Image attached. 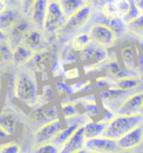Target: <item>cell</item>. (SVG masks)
Segmentation results:
<instances>
[{"mask_svg": "<svg viewBox=\"0 0 143 153\" xmlns=\"http://www.w3.org/2000/svg\"><path fill=\"white\" fill-rule=\"evenodd\" d=\"M142 124V115H136V116H120V115H115L114 119L106 125L105 131H104L102 136L107 137L109 140L116 141L121 136L125 135L126 133H129L133 128H138Z\"/></svg>", "mask_w": 143, "mask_h": 153, "instance_id": "7a4b0ae2", "label": "cell"}, {"mask_svg": "<svg viewBox=\"0 0 143 153\" xmlns=\"http://www.w3.org/2000/svg\"><path fill=\"white\" fill-rule=\"evenodd\" d=\"M64 79L66 81H73V79H78L80 78V68L77 66H72V67L65 69L63 73V76Z\"/></svg>", "mask_w": 143, "mask_h": 153, "instance_id": "836d02e7", "label": "cell"}, {"mask_svg": "<svg viewBox=\"0 0 143 153\" xmlns=\"http://www.w3.org/2000/svg\"><path fill=\"white\" fill-rule=\"evenodd\" d=\"M21 45L27 47L34 54L40 53V51L45 46V38L42 36V31H39L37 29H31L26 34V36L22 39Z\"/></svg>", "mask_w": 143, "mask_h": 153, "instance_id": "2e32d148", "label": "cell"}, {"mask_svg": "<svg viewBox=\"0 0 143 153\" xmlns=\"http://www.w3.org/2000/svg\"><path fill=\"white\" fill-rule=\"evenodd\" d=\"M93 9L98 10L100 13L106 19H114V18L122 19L125 16V13H127L129 1L127 0L126 1H122V0H118V1H112V0L111 1H101L100 7H93Z\"/></svg>", "mask_w": 143, "mask_h": 153, "instance_id": "ba28073f", "label": "cell"}, {"mask_svg": "<svg viewBox=\"0 0 143 153\" xmlns=\"http://www.w3.org/2000/svg\"><path fill=\"white\" fill-rule=\"evenodd\" d=\"M59 113H60V117H63V120H62L63 122L83 115L80 106L73 100H65L60 103Z\"/></svg>", "mask_w": 143, "mask_h": 153, "instance_id": "44dd1931", "label": "cell"}, {"mask_svg": "<svg viewBox=\"0 0 143 153\" xmlns=\"http://www.w3.org/2000/svg\"><path fill=\"white\" fill-rule=\"evenodd\" d=\"M86 33L92 43L106 49L113 48L118 42L116 36L112 33V30L102 24H91Z\"/></svg>", "mask_w": 143, "mask_h": 153, "instance_id": "5b68a950", "label": "cell"}, {"mask_svg": "<svg viewBox=\"0 0 143 153\" xmlns=\"http://www.w3.org/2000/svg\"><path fill=\"white\" fill-rule=\"evenodd\" d=\"M34 153H58V149L51 143H46L36 146Z\"/></svg>", "mask_w": 143, "mask_h": 153, "instance_id": "e575fe53", "label": "cell"}, {"mask_svg": "<svg viewBox=\"0 0 143 153\" xmlns=\"http://www.w3.org/2000/svg\"><path fill=\"white\" fill-rule=\"evenodd\" d=\"M40 100H42V105L53 104V102H54V91H53L51 85H45L42 87Z\"/></svg>", "mask_w": 143, "mask_h": 153, "instance_id": "d6a6232c", "label": "cell"}, {"mask_svg": "<svg viewBox=\"0 0 143 153\" xmlns=\"http://www.w3.org/2000/svg\"><path fill=\"white\" fill-rule=\"evenodd\" d=\"M141 115L143 116V103H142V112H141Z\"/></svg>", "mask_w": 143, "mask_h": 153, "instance_id": "f6af8a7d", "label": "cell"}, {"mask_svg": "<svg viewBox=\"0 0 143 153\" xmlns=\"http://www.w3.org/2000/svg\"><path fill=\"white\" fill-rule=\"evenodd\" d=\"M84 150L87 153H116L120 151L115 141L104 136L85 140Z\"/></svg>", "mask_w": 143, "mask_h": 153, "instance_id": "8fae6325", "label": "cell"}, {"mask_svg": "<svg viewBox=\"0 0 143 153\" xmlns=\"http://www.w3.org/2000/svg\"><path fill=\"white\" fill-rule=\"evenodd\" d=\"M91 43L89 40V37L86 31H80V33H77L74 36H72L71 42H69V46L73 51H75L76 54H78L80 51L84 49L85 47L87 46L89 44Z\"/></svg>", "mask_w": 143, "mask_h": 153, "instance_id": "4316f807", "label": "cell"}, {"mask_svg": "<svg viewBox=\"0 0 143 153\" xmlns=\"http://www.w3.org/2000/svg\"><path fill=\"white\" fill-rule=\"evenodd\" d=\"M64 126H65V124L62 121V119L38 126L37 130L34 133V142L36 146L42 144H46V143H51V140L55 137V135Z\"/></svg>", "mask_w": 143, "mask_h": 153, "instance_id": "9c48e42d", "label": "cell"}, {"mask_svg": "<svg viewBox=\"0 0 143 153\" xmlns=\"http://www.w3.org/2000/svg\"><path fill=\"white\" fill-rule=\"evenodd\" d=\"M142 83V78H122V79H112L111 88L123 91V92H143L139 91Z\"/></svg>", "mask_w": 143, "mask_h": 153, "instance_id": "d6986e66", "label": "cell"}, {"mask_svg": "<svg viewBox=\"0 0 143 153\" xmlns=\"http://www.w3.org/2000/svg\"><path fill=\"white\" fill-rule=\"evenodd\" d=\"M21 4L24 6V8H22V15L26 18H29L30 13H31V8H33V1H24Z\"/></svg>", "mask_w": 143, "mask_h": 153, "instance_id": "74e56055", "label": "cell"}, {"mask_svg": "<svg viewBox=\"0 0 143 153\" xmlns=\"http://www.w3.org/2000/svg\"><path fill=\"white\" fill-rule=\"evenodd\" d=\"M85 136L83 126H80L74 132V134L68 139V141L58 149V153H75L84 149Z\"/></svg>", "mask_w": 143, "mask_h": 153, "instance_id": "9a60e30c", "label": "cell"}, {"mask_svg": "<svg viewBox=\"0 0 143 153\" xmlns=\"http://www.w3.org/2000/svg\"><path fill=\"white\" fill-rule=\"evenodd\" d=\"M15 97L27 106H34L38 102L37 81L33 74L22 73L15 82Z\"/></svg>", "mask_w": 143, "mask_h": 153, "instance_id": "6da1fadb", "label": "cell"}, {"mask_svg": "<svg viewBox=\"0 0 143 153\" xmlns=\"http://www.w3.org/2000/svg\"><path fill=\"white\" fill-rule=\"evenodd\" d=\"M116 153H136V152H134V150H132V151H118Z\"/></svg>", "mask_w": 143, "mask_h": 153, "instance_id": "7bdbcfd3", "label": "cell"}, {"mask_svg": "<svg viewBox=\"0 0 143 153\" xmlns=\"http://www.w3.org/2000/svg\"><path fill=\"white\" fill-rule=\"evenodd\" d=\"M143 103V92H136L130 95L116 111L115 115L120 116H136L141 115Z\"/></svg>", "mask_w": 143, "mask_h": 153, "instance_id": "4fadbf2b", "label": "cell"}, {"mask_svg": "<svg viewBox=\"0 0 143 153\" xmlns=\"http://www.w3.org/2000/svg\"><path fill=\"white\" fill-rule=\"evenodd\" d=\"M87 4V1H80V0H63L58 1L59 8L62 10L63 15L67 19L73 13H75L77 10H80L82 7H84Z\"/></svg>", "mask_w": 143, "mask_h": 153, "instance_id": "484cf974", "label": "cell"}, {"mask_svg": "<svg viewBox=\"0 0 143 153\" xmlns=\"http://www.w3.org/2000/svg\"><path fill=\"white\" fill-rule=\"evenodd\" d=\"M7 137H9V135L2 130V128H0V140H4V139H7Z\"/></svg>", "mask_w": 143, "mask_h": 153, "instance_id": "b9f144b4", "label": "cell"}, {"mask_svg": "<svg viewBox=\"0 0 143 153\" xmlns=\"http://www.w3.org/2000/svg\"><path fill=\"white\" fill-rule=\"evenodd\" d=\"M75 153H87V152H86V151L83 149V150H80V151H77V152H75Z\"/></svg>", "mask_w": 143, "mask_h": 153, "instance_id": "ee69618b", "label": "cell"}, {"mask_svg": "<svg viewBox=\"0 0 143 153\" xmlns=\"http://www.w3.org/2000/svg\"><path fill=\"white\" fill-rule=\"evenodd\" d=\"M78 128H80V125H76V124H74V125H65V126L55 135V137L51 140V143L54 145V146H56L57 149H59L60 146H63V145L67 142L68 139L74 134V132Z\"/></svg>", "mask_w": 143, "mask_h": 153, "instance_id": "cb8c5ba5", "label": "cell"}, {"mask_svg": "<svg viewBox=\"0 0 143 153\" xmlns=\"http://www.w3.org/2000/svg\"><path fill=\"white\" fill-rule=\"evenodd\" d=\"M77 57L84 63V65H97L109 59L111 54L109 49L103 48L91 42L83 51L77 54Z\"/></svg>", "mask_w": 143, "mask_h": 153, "instance_id": "52a82bcc", "label": "cell"}, {"mask_svg": "<svg viewBox=\"0 0 143 153\" xmlns=\"http://www.w3.org/2000/svg\"><path fill=\"white\" fill-rule=\"evenodd\" d=\"M11 51L8 43H0V66L10 63L11 60Z\"/></svg>", "mask_w": 143, "mask_h": 153, "instance_id": "1f68e13d", "label": "cell"}, {"mask_svg": "<svg viewBox=\"0 0 143 153\" xmlns=\"http://www.w3.org/2000/svg\"><path fill=\"white\" fill-rule=\"evenodd\" d=\"M93 16V7L91 6L89 1L84 7H82L80 10H77L75 13H73L71 17H68L65 22L64 27L60 29L58 34L60 36H74L77 33L84 31V28L86 26H89L91 19Z\"/></svg>", "mask_w": 143, "mask_h": 153, "instance_id": "3957f363", "label": "cell"}, {"mask_svg": "<svg viewBox=\"0 0 143 153\" xmlns=\"http://www.w3.org/2000/svg\"><path fill=\"white\" fill-rule=\"evenodd\" d=\"M120 64L123 68L136 72L135 71V46L133 47L131 44L124 45L120 51Z\"/></svg>", "mask_w": 143, "mask_h": 153, "instance_id": "ac0fdd59", "label": "cell"}, {"mask_svg": "<svg viewBox=\"0 0 143 153\" xmlns=\"http://www.w3.org/2000/svg\"><path fill=\"white\" fill-rule=\"evenodd\" d=\"M46 7L47 1L44 0H38V1H33V8H31V13H30V22L35 27V29L42 31L44 27V22H45V15H46Z\"/></svg>", "mask_w": 143, "mask_h": 153, "instance_id": "e0dca14e", "label": "cell"}, {"mask_svg": "<svg viewBox=\"0 0 143 153\" xmlns=\"http://www.w3.org/2000/svg\"><path fill=\"white\" fill-rule=\"evenodd\" d=\"M114 116H115V114H114L113 112H111V111L107 110V108L102 107L101 115H100V117H98V121H101L102 123H104L107 125V124L114 119Z\"/></svg>", "mask_w": 143, "mask_h": 153, "instance_id": "8d00e7d4", "label": "cell"}, {"mask_svg": "<svg viewBox=\"0 0 143 153\" xmlns=\"http://www.w3.org/2000/svg\"><path fill=\"white\" fill-rule=\"evenodd\" d=\"M55 89L62 98H64L63 101L65 100H71V96L75 95L74 91L72 88V85H68L65 81H56L55 82Z\"/></svg>", "mask_w": 143, "mask_h": 153, "instance_id": "f546056e", "label": "cell"}, {"mask_svg": "<svg viewBox=\"0 0 143 153\" xmlns=\"http://www.w3.org/2000/svg\"><path fill=\"white\" fill-rule=\"evenodd\" d=\"M19 17L16 10L7 8L4 13H0V30L8 34V31L11 29L13 24L17 22Z\"/></svg>", "mask_w": 143, "mask_h": 153, "instance_id": "d4e9b609", "label": "cell"}, {"mask_svg": "<svg viewBox=\"0 0 143 153\" xmlns=\"http://www.w3.org/2000/svg\"><path fill=\"white\" fill-rule=\"evenodd\" d=\"M66 18L59 8L58 1H47L46 15L42 30L49 35H55L59 33L64 27Z\"/></svg>", "mask_w": 143, "mask_h": 153, "instance_id": "277c9868", "label": "cell"}, {"mask_svg": "<svg viewBox=\"0 0 143 153\" xmlns=\"http://www.w3.org/2000/svg\"><path fill=\"white\" fill-rule=\"evenodd\" d=\"M140 16V13L139 10H138V7H136V4H135V1L133 0H130L129 1V9H127V13H125V16L122 18V22L127 25V24H130L131 22H133L134 19Z\"/></svg>", "mask_w": 143, "mask_h": 153, "instance_id": "4dcf8cb0", "label": "cell"}, {"mask_svg": "<svg viewBox=\"0 0 143 153\" xmlns=\"http://www.w3.org/2000/svg\"><path fill=\"white\" fill-rule=\"evenodd\" d=\"M135 4L138 7L140 15H143V1H135Z\"/></svg>", "mask_w": 143, "mask_h": 153, "instance_id": "ab89813d", "label": "cell"}, {"mask_svg": "<svg viewBox=\"0 0 143 153\" xmlns=\"http://www.w3.org/2000/svg\"><path fill=\"white\" fill-rule=\"evenodd\" d=\"M18 120L15 114L10 112H1L0 113V128H2L9 136L16 133L18 128Z\"/></svg>", "mask_w": 143, "mask_h": 153, "instance_id": "603a6c76", "label": "cell"}, {"mask_svg": "<svg viewBox=\"0 0 143 153\" xmlns=\"http://www.w3.org/2000/svg\"><path fill=\"white\" fill-rule=\"evenodd\" d=\"M106 124L102 123L98 120H89L86 123L83 125V132H84L85 140L94 139L102 136L105 131Z\"/></svg>", "mask_w": 143, "mask_h": 153, "instance_id": "7402d4cb", "label": "cell"}, {"mask_svg": "<svg viewBox=\"0 0 143 153\" xmlns=\"http://www.w3.org/2000/svg\"><path fill=\"white\" fill-rule=\"evenodd\" d=\"M30 119L35 124L40 126L42 124L51 123L57 120H60L59 108L54 104L49 105H40L31 111Z\"/></svg>", "mask_w": 143, "mask_h": 153, "instance_id": "30bf717a", "label": "cell"}, {"mask_svg": "<svg viewBox=\"0 0 143 153\" xmlns=\"http://www.w3.org/2000/svg\"><path fill=\"white\" fill-rule=\"evenodd\" d=\"M126 34L132 35L133 37L138 38L139 40L143 39V15H140L139 17L134 19L130 24L125 25Z\"/></svg>", "mask_w": 143, "mask_h": 153, "instance_id": "83f0119b", "label": "cell"}, {"mask_svg": "<svg viewBox=\"0 0 143 153\" xmlns=\"http://www.w3.org/2000/svg\"><path fill=\"white\" fill-rule=\"evenodd\" d=\"M133 93H136V92H123V91L113 88L100 91L98 92V100L101 103V107L107 108L115 114L116 111L124 103V101Z\"/></svg>", "mask_w": 143, "mask_h": 153, "instance_id": "8992f818", "label": "cell"}, {"mask_svg": "<svg viewBox=\"0 0 143 153\" xmlns=\"http://www.w3.org/2000/svg\"><path fill=\"white\" fill-rule=\"evenodd\" d=\"M33 28L31 22H28L27 19H18L17 22L13 24V26L11 27V29L8 31V44L10 48L13 49L16 46L21 45L22 43V39L26 36V34L30 31Z\"/></svg>", "mask_w": 143, "mask_h": 153, "instance_id": "5bb4252c", "label": "cell"}, {"mask_svg": "<svg viewBox=\"0 0 143 153\" xmlns=\"http://www.w3.org/2000/svg\"><path fill=\"white\" fill-rule=\"evenodd\" d=\"M6 9H7V2H6V1H1V0H0V13H4Z\"/></svg>", "mask_w": 143, "mask_h": 153, "instance_id": "60d3db41", "label": "cell"}, {"mask_svg": "<svg viewBox=\"0 0 143 153\" xmlns=\"http://www.w3.org/2000/svg\"><path fill=\"white\" fill-rule=\"evenodd\" d=\"M34 53L29 51L27 47L24 45H18L11 51V60L10 63L15 66H21V65L29 63L30 59L33 58Z\"/></svg>", "mask_w": 143, "mask_h": 153, "instance_id": "ffe728a7", "label": "cell"}, {"mask_svg": "<svg viewBox=\"0 0 143 153\" xmlns=\"http://www.w3.org/2000/svg\"><path fill=\"white\" fill-rule=\"evenodd\" d=\"M0 43H8V36L1 30H0Z\"/></svg>", "mask_w": 143, "mask_h": 153, "instance_id": "f35d334b", "label": "cell"}, {"mask_svg": "<svg viewBox=\"0 0 143 153\" xmlns=\"http://www.w3.org/2000/svg\"><path fill=\"white\" fill-rule=\"evenodd\" d=\"M58 58L63 67L74 65L76 62H77V59H78L77 54L72 49L71 46H69V44H66V45L63 47V49L60 51V55H59Z\"/></svg>", "mask_w": 143, "mask_h": 153, "instance_id": "f1b7e54d", "label": "cell"}, {"mask_svg": "<svg viewBox=\"0 0 143 153\" xmlns=\"http://www.w3.org/2000/svg\"><path fill=\"white\" fill-rule=\"evenodd\" d=\"M120 151H132L143 143V124L115 141Z\"/></svg>", "mask_w": 143, "mask_h": 153, "instance_id": "7c38bea8", "label": "cell"}, {"mask_svg": "<svg viewBox=\"0 0 143 153\" xmlns=\"http://www.w3.org/2000/svg\"><path fill=\"white\" fill-rule=\"evenodd\" d=\"M0 153H20V146L16 142H10L0 148Z\"/></svg>", "mask_w": 143, "mask_h": 153, "instance_id": "d590c367", "label": "cell"}]
</instances>
